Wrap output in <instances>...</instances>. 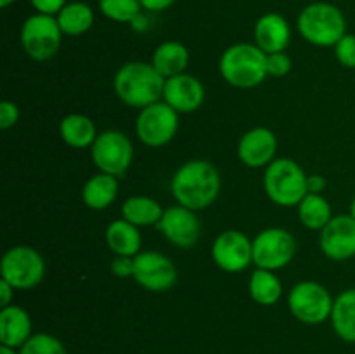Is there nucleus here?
I'll use <instances>...</instances> for the list:
<instances>
[{
  "mask_svg": "<svg viewBox=\"0 0 355 354\" xmlns=\"http://www.w3.org/2000/svg\"><path fill=\"white\" fill-rule=\"evenodd\" d=\"M297 28L302 38L315 47H335L345 37L347 17L338 6L329 2H312L300 10Z\"/></svg>",
  "mask_w": 355,
  "mask_h": 354,
  "instance_id": "20e7f679",
  "label": "nucleus"
},
{
  "mask_svg": "<svg viewBox=\"0 0 355 354\" xmlns=\"http://www.w3.org/2000/svg\"><path fill=\"white\" fill-rule=\"evenodd\" d=\"M132 278L144 290L159 294V292H168L170 288L175 287L179 280V271L173 260L165 253L146 250L134 257V276Z\"/></svg>",
  "mask_w": 355,
  "mask_h": 354,
  "instance_id": "f8f14e48",
  "label": "nucleus"
},
{
  "mask_svg": "<svg viewBox=\"0 0 355 354\" xmlns=\"http://www.w3.org/2000/svg\"><path fill=\"white\" fill-rule=\"evenodd\" d=\"M298 219H300L302 226H305L311 231H319L328 226V222L331 221L335 215H333V208L329 205V201L326 200L322 194L315 193H307L304 200L298 203L297 207Z\"/></svg>",
  "mask_w": 355,
  "mask_h": 354,
  "instance_id": "bb28decb",
  "label": "nucleus"
},
{
  "mask_svg": "<svg viewBox=\"0 0 355 354\" xmlns=\"http://www.w3.org/2000/svg\"><path fill=\"white\" fill-rule=\"evenodd\" d=\"M162 101H165L179 115L193 113L205 103V87L196 76L180 73L165 80Z\"/></svg>",
  "mask_w": 355,
  "mask_h": 354,
  "instance_id": "f3484780",
  "label": "nucleus"
},
{
  "mask_svg": "<svg viewBox=\"0 0 355 354\" xmlns=\"http://www.w3.org/2000/svg\"><path fill=\"white\" fill-rule=\"evenodd\" d=\"M106 245L114 255L123 257H135L139 252H142V236L137 226L132 222L125 221L123 217L110 222L106 228Z\"/></svg>",
  "mask_w": 355,
  "mask_h": 354,
  "instance_id": "aec40b11",
  "label": "nucleus"
},
{
  "mask_svg": "<svg viewBox=\"0 0 355 354\" xmlns=\"http://www.w3.org/2000/svg\"><path fill=\"white\" fill-rule=\"evenodd\" d=\"M120 183L110 174H96L82 187V200L92 210H106L118 196Z\"/></svg>",
  "mask_w": 355,
  "mask_h": 354,
  "instance_id": "5701e85b",
  "label": "nucleus"
},
{
  "mask_svg": "<svg viewBox=\"0 0 355 354\" xmlns=\"http://www.w3.org/2000/svg\"><path fill=\"white\" fill-rule=\"evenodd\" d=\"M335 58L343 68L355 69V33H347L335 45Z\"/></svg>",
  "mask_w": 355,
  "mask_h": 354,
  "instance_id": "7c9ffc66",
  "label": "nucleus"
},
{
  "mask_svg": "<svg viewBox=\"0 0 355 354\" xmlns=\"http://www.w3.org/2000/svg\"><path fill=\"white\" fill-rule=\"evenodd\" d=\"M142 9L149 12H163L175 3V0H139Z\"/></svg>",
  "mask_w": 355,
  "mask_h": 354,
  "instance_id": "c9c22d12",
  "label": "nucleus"
},
{
  "mask_svg": "<svg viewBox=\"0 0 355 354\" xmlns=\"http://www.w3.org/2000/svg\"><path fill=\"white\" fill-rule=\"evenodd\" d=\"M329 321L343 342L355 344V288L336 295Z\"/></svg>",
  "mask_w": 355,
  "mask_h": 354,
  "instance_id": "b1692460",
  "label": "nucleus"
},
{
  "mask_svg": "<svg viewBox=\"0 0 355 354\" xmlns=\"http://www.w3.org/2000/svg\"><path fill=\"white\" fill-rule=\"evenodd\" d=\"M30 3L37 12L58 16L59 10L68 3V0H30Z\"/></svg>",
  "mask_w": 355,
  "mask_h": 354,
  "instance_id": "f704fd0d",
  "label": "nucleus"
},
{
  "mask_svg": "<svg viewBox=\"0 0 355 354\" xmlns=\"http://www.w3.org/2000/svg\"><path fill=\"white\" fill-rule=\"evenodd\" d=\"M16 288L7 283L6 280H0V307H7L12 304V297Z\"/></svg>",
  "mask_w": 355,
  "mask_h": 354,
  "instance_id": "e433bc0d",
  "label": "nucleus"
},
{
  "mask_svg": "<svg viewBox=\"0 0 355 354\" xmlns=\"http://www.w3.org/2000/svg\"><path fill=\"white\" fill-rule=\"evenodd\" d=\"M277 135L267 127L246 130L238 142V156L250 169H266L276 160Z\"/></svg>",
  "mask_w": 355,
  "mask_h": 354,
  "instance_id": "dca6fc26",
  "label": "nucleus"
},
{
  "mask_svg": "<svg viewBox=\"0 0 355 354\" xmlns=\"http://www.w3.org/2000/svg\"><path fill=\"white\" fill-rule=\"evenodd\" d=\"M31 337V318L26 309L10 304L0 309V344L19 349Z\"/></svg>",
  "mask_w": 355,
  "mask_h": 354,
  "instance_id": "6ab92c4d",
  "label": "nucleus"
},
{
  "mask_svg": "<svg viewBox=\"0 0 355 354\" xmlns=\"http://www.w3.org/2000/svg\"><path fill=\"white\" fill-rule=\"evenodd\" d=\"M218 71L229 85L236 89H253L269 76L267 54L257 44L239 42L222 52Z\"/></svg>",
  "mask_w": 355,
  "mask_h": 354,
  "instance_id": "7ed1b4c3",
  "label": "nucleus"
},
{
  "mask_svg": "<svg viewBox=\"0 0 355 354\" xmlns=\"http://www.w3.org/2000/svg\"><path fill=\"white\" fill-rule=\"evenodd\" d=\"M19 108L12 101H2L0 103V128L2 130H9L14 125L19 121Z\"/></svg>",
  "mask_w": 355,
  "mask_h": 354,
  "instance_id": "473e14b6",
  "label": "nucleus"
},
{
  "mask_svg": "<svg viewBox=\"0 0 355 354\" xmlns=\"http://www.w3.org/2000/svg\"><path fill=\"white\" fill-rule=\"evenodd\" d=\"M165 208L156 201L155 198L135 194L127 198L121 205V217L132 222L137 228H148V226H158Z\"/></svg>",
  "mask_w": 355,
  "mask_h": 354,
  "instance_id": "393cba45",
  "label": "nucleus"
},
{
  "mask_svg": "<svg viewBox=\"0 0 355 354\" xmlns=\"http://www.w3.org/2000/svg\"><path fill=\"white\" fill-rule=\"evenodd\" d=\"M297 239L288 229L267 228L253 238V264L260 269L279 271L293 260Z\"/></svg>",
  "mask_w": 355,
  "mask_h": 354,
  "instance_id": "9b49d317",
  "label": "nucleus"
},
{
  "mask_svg": "<svg viewBox=\"0 0 355 354\" xmlns=\"http://www.w3.org/2000/svg\"><path fill=\"white\" fill-rule=\"evenodd\" d=\"M62 35L55 16L35 12L21 24V47L33 61H49L59 52Z\"/></svg>",
  "mask_w": 355,
  "mask_h": 354,
  "instance_id": "0eeeda50",
  "label": "nucleus"
},
{
  "mask_svg": "<svg viewBox=\"0 0 355 354\" xmlns=\"http://www.w3.org/2000/svg\"><path fill=\"white\" fill-rule=\"evenodd\" d=\"M45 260L37 248L28 245L10 246L0 260V280L16 290H31L45 278Z\"/></svg>",
  "mask_w": 355,
  "mask_h": 354,
  "instance_id": "423d86ee",
  "label": "nucleus"
},
{
  "mask_svg": "<svg viewBox=\"0 0 355 354\" xmlns=\"http://www.w3.org/2000/svg\"><path fill=\"white\" fill-rule=\"evenodd\" d=\"M14 2H16V0H0V6H2V7H9V6H12Z\"/></svg>",
  "mask_w": 355,
  "mask_h": 354,
  "instance_id": "a19ab883",
  "label": "nucleus"
},
{
  "mask_svg": "<svg viewBox=\"0 0 355 354\" xmlns=\"http://www.w3.org/2000/svg\"><path fill=\"white\" fill-rule=\"evenodd\" d=\"M179 113L165 101L142 108L135 120V134L148 148L166 146L179 132Z\"/></svg>",
  "mask_w": 355,
  "mask_h": 354,
  "instance_id": "9d476101",
  "label": "nucleus"
},
{
  "mask_svg": "<svg viewBox=\"0 0 355 354\" xmlns=\"http://www.w3.org/2000/svg\"><path fill=\"white\" fill-rule=\"evenodd\" d=\"M90 158L96 169L103 174L123 177L134 162V144L120 130L99 132L90 148Z\"/></svg>",
  "mask_w": 355,
  "mask_h": 354,
  "instance_id": "1a4fd4ad",
  "label": "nucleus"
},
{
  "mask_svg": "<svg viewBox=\"0 0 355 354\" xmlns=\"http://www.w3.org/2000/svg\"><path fill=\"white\" fill-rule=\"evenodd\" d=\"M250 297L260 305H274L283 295V283L277 278L276 271H267L257 267L248 281Z\"/></svg>",
  "mask_w": 355,
  "mask_h": 354,
  "instance_id": "cd10ccee",
  "label": "nucleus"
},
{
  "mask_svg": "<svg viewBox=\"0 0 355 354\" xmlns=\"http://www.w3.org/2000/svg\"><path fill=\"white\" fill-rule=\"evenodd\" d=\"M211 259L225 273H241L253 264V239L238 229L222 231L211 243Z\"/></svg>",
  "mask_w": 355,
  "mask_h": 354,
  "instance_id": "ddd939ff",
  "label": "nucleus"
},
{
  "mask_svg": "<svg viewBox=\"0 0 355 354\" xmlns=\"http://www.w3.org/2000/svg\"><path fill=\"white\" fill-rule=\"evenodd\" d=\"M0 354H19V351H16L14 347L9 346H0Z\"/></svg>",
  "mask_w": 355,
  "mask_h": 354,
  "instance_id": "58836bf2",
  "label": "nucleus"
},
{
  "mask_svg": "<svg viewBox=\"0 0 355 354\" xmlns=\"http://www.w3.org/2000/svg\"><path fill=\"white\" fill-rule=\"evenodd\" d=\"M59 134L69 148L83 149L92 148L99 132L92 118L82 113H69L59 124Z\"/></svg>",
  "mask_w": 355,
  "mask_h": 354,
  "instance_id": "4be33fe9",
  "label": "nucleus"
},
{
  "mask_svg": "<svg viewBox=\"0 0 355 354\" xmlns=\"http://www.w3.org/2000/svg\"><path fill=\"white\" fill-rule=\"evenodd\" d=\"M307 187L309 193L322 194V191L326 189V179L322 176H319V174H312L307 179Z\"/></svg>",
  "mask_w": 355,
  "mask_h": 354,
  "instance_id": "4c0bfd02",
  "label": "nucleus"
},
{
  "mask_svg": "<svg viewBox=\"0 0 355 354\" xmlns=\"http://www.w3.org/2000/svg\"><path fill=\"white\" fill-rule=\"evenodd\" d=\"M19 354H68L64 344L51 333H35L19 347Z\"/></svg>",
  "mask_w": 355,
  "mask_h": 354,
  "instance_id": "c756f323",
  "label": "nucleus"
},
{
  "mask_svg": "<svg viewBox=\"0 0 355 354\" xmlns=\"http://www.w3.org/2000/svg\"><path fill=\"white\" fill-rule=\"evenodd\" d=\"M220 172L208 160H189L177 169L170 183L177 203L194 212L214 205L220 194Z\"/></svg>",
  "mask_w": 355,
  "mask_h": 354,
  "instance_id": "f257e3e1",
  "label": "nucleus"
},
{
  "mask_svg": "<svg viewBox=\"0 0 355 354\" xmlns=\"http://www.w3.org/2000/svg\"><path fill=\"white\" fill-rule=\"evenodd\" d=\"M99 10L114 23H134L142 12L139 0H99Z\"/></svg>",
  "mask_w": 355,
  "mask_h": 354,
  "instance_id": "c85d7f7f",
  "label": "nucleus"
},
{
  "mask_svg": "<svg viewBox=\"0 0 355 354\" xmlns=\"http://www.w3.org/2000/svg\"><path fill=\"white\" fill-rule=\"evenodd\" d=\"M322 255L335 262H345L355 257V219L350 214L335 215L319 233Z\"/></svg>",
  "mask_w": 355,
  "mask_h": 354,
  "instance_id": "2eb2a0df",
  "label": "nucleus"
},
{
  "mask_svg": "<svg viewBox=\"0 0 355 354\" xmlns=\"http://www.w3.org/2000/svg\"><path fill=\"white\" fill-rule=\"evenodd\" d=\"M255 44L266 54L274 52H286L291 42V28L286 17L277 12H267L257 19L253 28Z\"/></svg>",
  "mask_w": 355,
  "mask_h": 354,
  "instance_id": "a211bd4d",
  "label": "nucleus"
},
{
  "mask_svg": "<svg viewBox=\"0 0 355 354\" xmlns=\"http://www.w3.org/2000/svg\"><path fill=\"white\" fill-rule=\"evenodd\" d=\"M309 176L300 163L291 158H276L263 170V189L267 198L279 207H298L305 194Z\"/></svg>",
  "mask_w": 355,
  "mask_h": 354,
  "instance_id": "39448f33",
  "label": "nucleus"
},
{
  "mask_svg": "<svg viewBox=\"0 0 355 354\" xmlns=\"http://www.w3.org/2000/svg\"><path fill=\"white\" fill-rule=\"evenodd\" d=\"M333 302L328 288L318 281H300L288 295V307L298 321L305 325H321L331 318Z\"/></svg>",
  "mask_w": 355,
  "mask_h": 354,
  "instance_id": "6e6552de",
  "label": "nucleus"
},
{
  "mask_svg": "<svg viewBox=\"0 0 355 354\" xmlns=\"http://www.w3.org/2000/svg\"><path fill=\"white\" fill-rule=\"evenodd\" d=\"M156 228L165 236L166 242L179 248H191L201 236V222L196 212L179 203L165 208Z\"/></svg>",
  "mask_w": 355,
  "mask_h": 354,
  "instance_id": "4468645a",
  "label": "nucleus"
},
{
  "mask_svg": "<svg viewBox=\"0 0 355 354\" xmlns=\"http://www.w3.org/2000/svg\"><path fill=\"white\" fill-rule=\"evenodd\" d=\"M111 273L116 278L134 276V257L114 255V259L111 260Z\"/></svg>",
  "mask_w": 355,
  "mask_h": 354,
  "instance_id": "72a5a7b5",
  "label": "nucleus"
},
{
  "mask_svg": "<svg viewBox=\"0 0 355 354\" xmlns=\"http://www.w3.org/2000/svg\"><path fill=\"white\" fill-rule=\"evenodd\" d=\"M59 28L68 37H80V35L87 33L92 28L96 14L94 9L87 2L82 0H75V2H68L59 14L55 16Z\"/></svg>",
  "mask_w": 355,
  "mask_h": 354,
  "instance_id": "a878e982",
  "label": "nucleus"
},
{
  "mask_svg": "<svg viewBox=\"0 0 355 354\" xmlns=\"http://www.w3.org/2000/svg\"><path fill=\"white\" fill-rule=\"evenodd\" d=\"M349 214L352 215V217L355 219V194H354L352 201H350V210H349Z\"/></svg>",
  "mask_w": 355,
  "mask_h": 354,
  "instance_id": "ea45409f",
  "label": "nucleus"
},
{
  "mask_svg": "<svg viewBox=\"0 0 355 354\" xmlns=\"http://www.w3.org/2000/svg\"><path fill=\"white\" fill-rule=\"evenodd\" d=\"M293 68V61H291L290 54L286 52H274V54H267V73L269 76H276V78H283Z\"/></svg>",
  "mask_w": 355,
  "mask_h": 354,
  "instance_id": "2f4dec72",
  "label": "nucleus"
},
{
  "mask_svg": "<svg viewBox=\"0 0 355 354\" xmlns=\"http://www.w3.org/2000/svg\"><path fill=\"white\" fill-rule=\"evenodd\" d=\"M189 59L191 56L186 45L177 40H166L155 49L151 65L166 80L180 75V73H186Z\"/></svg>",
  "mask_w": 355,
  "mask_h": 354,
  "instance_id": "412c9836",
  "label": "nucleus"
},
{
  "mask_svg": "<svg viewBox=\"0 0 355 354\" xmlns=\"http://www.w3.org/2000/svg\"><path fill=\"white\" fill-rule=\"evenodd\" d=\"M165 78L151 62L130 61L120 66L114 75L113 89L118 99L130 108H142L162 101Z\"/></svg>",
  "mask_w": 355,
  "mask_h": 354,
  "instance_id": "f03ea898",
  "label": "nucleus"
}]
</instances>
